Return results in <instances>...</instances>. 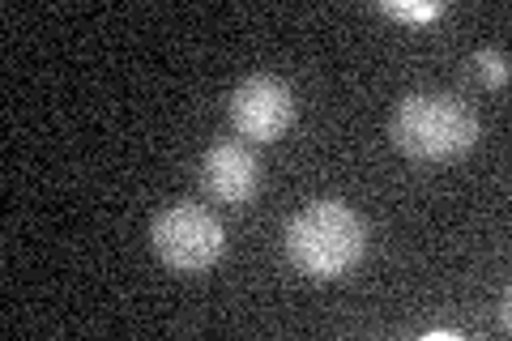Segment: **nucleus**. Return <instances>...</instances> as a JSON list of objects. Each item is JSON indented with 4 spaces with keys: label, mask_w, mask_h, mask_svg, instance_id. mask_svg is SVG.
<instances>
[{
    "label": "nucleus",
    "mask_w": 512,
    "mask_h": 341,
    "mask_svg": "<svg viewBox=\"0 0 512 341\" xmlns=\"http://www.w3.org/2000/svg\"><path fill=\"white\" fill-rule=\"evenodd\" d=\"M367 252V226L342 201H312L286 226V256L299 273L320 282L346 278Z\"/></svg>",
    "instance_id": "1"
},
{
    "label": "nucleus",
    "mask_w": 512,
    "mask_h": 341,
    "mask_svg": "<svg viewBox=\"0 0 512 341\" xmlns=\"http://www.w3.org/2000/svg\"><path fill=\"white\" fill-rule=\"evenodd\" d=\"M478 141V120L461 99L448 94H410L393 116V145L410 158L444 162L466 154Z\"/></svg>",
    "instance_id": "2"
},
{
    "label": "nucleus",
    "mask_w": 512,
    "mask_h": 341,
    "mask_svg": "<svg viewBox=\"0 0 512 341\" xmlns=\"http://www.w3.org/2000/svg\"><path fill=\"white\" fill-rule=\"evenodd\" d=\"M154 252L167 269L180 273H201L227 252V235L222 222L201 205H167L150 226Z\"/></svg>",
    "instance_id": "3"
},
{
    "label": "nucleus",
    "mask_w": 512,
    "mask_h": 341,
    "mask_svg": "<svg viewBox=\"0 0 512 341\" xmlns=\"http://www.w3.org/2000/svg\"><path fill=\"white\" fill-rule=\"evenodd\" d=\"M231 124L248 141H278L295 124V94L278 77H248L231 94Z\"/></svg>",
    "instance_id": "4"
},
{
    "label": "nucleus",
    "mask_w": 512,
    "mask_h": 341,
    "mask_svg": "<svg viewBox=\"0 0 512 341\" xmlns=\"http://www.w3.org/2000/svg\"><path fill=\"white\" fill-rule=\"evenodd\" d=\"M201 184L222 205H244L261 184V162L235 141H218L201 162Z\"/></svg>",
    "instance_id": "5"
},
{
    "label": "nucleus",
    "mask_w": 512,
    "mask_h": 341,
    "mask_svg": "<svg viewBox=\"0 0 512 341\" xmlns=\"http://www.w3.org/2000/svg\"><path fill=\"white\" fill-rule=\"evenodd\" d=\"M474 64H478V77H483V86H504L508 81V56L504 52H495V47H483V52L474 56Z\"/></svg>",
    "instance_id": "6"
},
{
    "label": "nucleus",
    "mask_w": 512,
    "mask_h": 341,
    "mask_svg": "<svg viewBox=\"0 0 512 341\" xmlns=\"http://www.w3.org/2000/svg\"><path fill=\"white\" fill-rule=\"evenodd\" d=\"M389 18H406V22H431L440 18V5H423V0H384L380 5Z\"/></svg>",
    "instance_id": "7"
}]
</instances>
